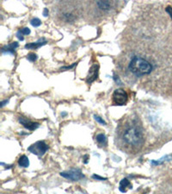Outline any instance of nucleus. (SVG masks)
<instances>
[{"instance_id":"f257e3e1","label":"nucleus","mask_w":172,"mask_h":194,"mask_svg":"<svg viewBox=\"0 0 172 194\" xmlns=\"http://www.w3.org/2000/svg\"><path fill=\"white\" fill-rule=\"evenodd\" d=\"M122 138L127 145L132 147H141L145 141L142 130L137 126H131L126 129Z\"/></svg>"},{"instance_id":"f03ea898","label":"nucleus","mask_w":172,"mask_h":194,"mask_svg":"<svg viewBox=\"0 0 172 194\" xmlns=\"http://www.w3.org/2000/svg\"><path fill=\"white\" fill-rule=\"evenodd\" d=\"M128 68L132 73H134L135 75H138V76L150 74L153 69L152 64L141 57L132 58L129 63Z\"/></svg>"},{"instance_id":"7ed1b4c3","label":"nucleus","mask_w":172,"mask_h":194,"mask_svg":"<svg viewBox=\"0 0 172 194\" xmlns=\"http://www.w3.org/2000/svg\"><path fill=\"white\" fill-rule=\"evenodd\" d=\"M113 103L115 105H125L128 101V95L123 89H116L113 92Z\"/></svg>"},{"instance_id":"20e7f679","label":"nucleus","mask_w":172,"mask_h":194,"mask_svg":"<svg viewBox=\"0 0 172 194\" xmlns=\"http://www.w3.org/2000/svg\"><path fill=\"white\" fill-rule=\"evenodd\" d=\"M47 150H48V146L43 141L36 142L28 148V151H29L30 153H34L37 156H42Z\"/></svg>"},{"instance_id":"39448f33","label":"nucleus","mask_w":172,"mask_h":194,"mask_svg":"<svg viewBox=\"0 0 172 194\" xmlns=\"http://www.w3.org/2000/svg\"><path fill=\"white\" fill-rule=\"evenodd\" d=\"M60 176L67 179H70L71 181H78L84 178V175L82 174L80 169H71L70 171L61 172Z\"/></svg>"},{"instance_id":"423d86ee","label":"nucleus","mask_w":172,"mask_h":194,"mask_svg":"<svg viewBox=\"0 0 172 194\" xmlns=\"http://www.w3.org/2000/svg\"><path fill=\"white\" fill-rule=\"evenodd\" d=\"M18 120H19V123L24 128L28 129L29 130H31V131L35 130V129H36L40 126V123L32 122V121H30V120H29V119H27L25 118H23V117H20V118H18Z\"/></svg>"},{"instance_id":"0eeeda50","label":"nucleus","mask_w":172,"mask_h":194,"mask_svg":"<svg viewBox=\"0 0 172 194\" xmlns=\"http://www.w3.org/2000/svg\"><path fill=\"white\" fill-rule=\"evenodd\" d=\"M98 70H99V65L98 64H93L91 67L90 68L89 71V74L87 77V83L88 84H91L93 81H95L97 76H98Z\"/></svg>"},{"instance_id":"6e6552de","label":"nucleus","mask_w":172,"mask_h":194,"mask_svg":"<svg viewBox=\"0 0 172 194\" xmlns=\"http://www.w3.org/2000/svg\"><path fill=\"white\" fill-rule=\"evenodd\" d=\"M46 43V41L44 40V38H42V39H40L39 41H36V42L27 43V44H25L24 48H25L26 49H36V48H38L40 47L45 45Z\"/></svg>"},{"instance_id":"1a4fd4ad","label":"nucleus","mask_w":172,"mask_h":194,"mask_svg":"<svg viewBox=\"0 0 172 194\" xmlns=\"http://www.w3.org/2000/svg\"><path fill=\"white\" fill-rule=\"evenodd\" d=\"M172 160V154H167L163 156L162 158L158 159V160H152L151 164L152 166H157V165H162L166 161H170Z\"/></svg>"},{"instance_id":"9d476101","label":"nucleus","mask_w":172,"mask_h":194,"mask_svg":"<svg viewBox=\"0 0 172 194\" xmlns=\"http://www.w3.org/2000/svg\"><path fill=\"white\" fill-rule=\"evenodd\" d=\"M19 46V44H18V42H16V41H13V42H11L10 44L9 45H6L3 48H2V52L3 53H11V54H14L15 53V49L17 48V47Z\"/></svg>"},{"instance_id":"9b49d317","label":"nucleus","mask_w":172,"mask_h":194,"mask_svg":"<svg viewBox=\"0 0 172 194\" xmlns=\"http://www.w3.org/2000/svg\"><path fill=\"white\" fill-rule=\"evenodd\" d=\"M132 184L131 182L128 180L127 179H122L120 182V187H119V190L122 192H126L127 190L126 188H129V189H132Z\"/></svg>"},{"instance_id":"f8f14e48","label":"nucleus","mask_w":172,"mask_h":194,"mask_svg":"<svg viewBox=\"0 0 172 194\" xmlns=\"http://www.w3.org/2000/svg\"><path fill=\"white\" fill-rule=\"evenodd\" d=\"M96 5L103 10H108L111 8V2L109 1H97L96 2Z\"/></svg>"},{"instance_id":"ddd939ff","label":"nucleus","mask_w":172,"mask_h":194,"mask_svg":"<svg viewBox=\"0 0 172 194\" xmlns=\"http://www.w3.org/2000/svg\"><path fill=\"white\" fill-rule=\"evenodd\" d=\"M18 165L22 168H28L29 166V160L26 155H22L18 160Z\"/></svg>"},{"instance_id":"4468645a","label":"nucleus","mask_w":172,"mask_h":194,"mask_svg":"<svg viewBox=\"0 0 172 194\" xmlns=\"http://www.w3.org/2000/svg\"><path fill=\"white\" fill-rule=\"evenodd\" d=\"M96 142L100 145H106L107 144V137L104 134H98L96 136Z\"/></svg>"},{"instance_id":"2eb2a0df","label":"nucleus","mask_w":172,"mask_h":194,"mask_svg":"<svg viewBox=\"0 0 172 194\" xmlns=\"http://www.w3.org/2000/svg\"><path fill=\"white\" fill-rule=\"evenodd\" d=\"M30 23L33 27H39V26H41V22L39 18H33L30 21Z\"/></svg>"},{"instance_id":"dca6fc26","label":"nucleus","mask_w":172,"mask_h":194,"mask_svg":"<svg viewBox=\"0 0 172 194\" xmlns=\"http://www.w3.org/2000/svg\"><path fill=\"white\" fill-rule=\"evenodd\" d=\"M27 59H28L29 62H34L37 60V55H36L35 53H30V54H29V55H27Z\"/></svg>"},{"instance_id":"f3484780","label":"nucleus","mask_w":172,"mask_h":194,"mask_svg":"<svg viewBox=\"0 0 172 194\" xmlns=\"http://www.w3.org/2000/svg\"><path fill=\"white\" fill-rule=\"evenodd\" d=\"M94 118H95V120H96V122H97V123H99L100 124H102V125H106L107 124L106 122H105L102 118H100L99 116H96V115H95V116H94Z\"/></svg>"},{"instance_id":"a211bd4d","label":"nucleus","mask_w":172,"mask_h":194,"mask_svg":"<svg viewBox=\"0 0 172 194\" xmlns=\"http://www.w3.org/2000/svg\"><path fill=\"white\" fill-rule=\"evenodd\" d=\"M20 31L23 34V35H26V36H27V35H29L31 32L30 30H29V28H22V30H20Z\"/></svg>"},{"instance_id":"6ab92c4d","label":"nucleus","mask_w":172,"mask_h":194,"mask_svg":"<svg viewBox=\"0 0 172 194\" xmlns=\"http://www.w3.org/2000/svg\"><path fill=\"white\" fill-rule=\"evenodd\" d=\"M16 37L20 40V41H23L24 40V37H23V34L20 31V30L16 32Z\"/></svg>"},{"instance_id":"aec40b11","label":"nucleus","mask_w":172,"mask_h":194,"mask_svg":"<svg viewBox=\"0 0 172 194\" xmlns=\"http://www.w3.org/2000/svg\"><path fill=\"white\" fill-rule=\"evenodd\" d=\"M92 178L94 179H96V180H107V178H103V177H101V176L96 175V174L92 175Z\"/></svg>"},{"instance_id":"412c9836","label":"nucleus","mask_w":172,"mask_h":194,"mask_svg":"<svg viewBox=\"0 0 172 194\" xmlns=\"http://www.w3.org/2000/svg\"><path fill=\"white\" fill-rule=\"evenodd\" d=\"M165 10H166V12H167L168 14L170 15V18L172 19V7L171 6H167L166 8H165Z\"/></svg>"},{"instance_id":"4be33fe9","label":"nucleus","mask_w":172,"mask_h":194,"mask_svg":"<svg viewBox=\"0 0 172 194\" xmlns=\"http://www.w3.org/2000/svg\"><path fill=\"white\" fill-rule=\"evenodd\" d=\"M76 65H77V62H75V63H73V64L71 65V66H63V67L61 68V70H68V69H71V68H73V67L76 66Z\"/></svg>"},{"instance_id":"5701e85b","label":"nucleus","mask_w":172,"mask_h":194,"mask_svg":"<svg viewBox=\"0 0 172 194\" xmlns=\"http://www.w3.org/2000/svg\"><path fill=\"white\" fill-rule=\"evenodd\" d=\"M43 16H46V17L48 16V10H47L46 8H45V9L43 10Z\"/></svg>"},{"instance_id":"b1692460","label":"nucleus","mask_w":172,"mask_h":194,"mask_svg":"<svg viewBox=\"0 0 172 194\" xmlns=\"http://www.w3.org/2000/svg\"><path fill=\"white\" fill-rule=\"evenodd\" d=\"M114 79H115V82H118V83H119V85H121V84H122V82H121V80L119 79V78H118V76H116V75H115V76H114Z\"/></svg>"},{"instance_id":"393cba45","label":"nucleus","mask_w":172,"mask_h":194,"mask_svg":"<svg viewBox=\"0 0 172 194\" xmlns=\"http://www.w3.org/2000/svg\"><path fill=\"white\" fill-rule=\"evenodd\" d=\"M9 103V100H5V101H2L1 102V107H4L5 104H7Z\"/></svg>"}]
</instances>
